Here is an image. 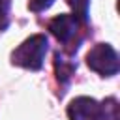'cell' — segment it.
<instances>
[{
	"label": "cell",
	"mask_w": 120,
	"mask_h": 120,
	"mask_svg": "<svg viewBox=\"0 0 120 120\" xmlns=\"http://www.w3.org/2000/svg\"><path fill=\"white\" fill-rule=\"evenodd\" d=\"M49 49V41L45 34H34L28 39H24L13 52H11V62L15 66L38 71L43 66L45 54Z\"/></svg>",
	"instance_id": "cell-1"
},
{
	"label": "cell",
	"mask_w": 120,
	"mask_h": 120,
	"mask_svg": "<svg viewBox=\"0 0 120 120\" xmlns=\"http://www.w3.org/2000/svg\"><path fill=\"white\" fill-rule=\"evenodd\" d=\"M86 64L92 71L99 73L101 77H112L120 69L118 54L109 43H98L94 45L86 54Z\"/></svg>",
	"instance_id": "cell-2"
},
{
	"label": "cell",
	"mask_w": 120,
	"mask_h": 120,
	"mask_svg": "<svg viewBox=\"0 0 120 120\" xmlns=\"http://www.w3.org/2000/svg\"><path fill=\"white\" fill-rule=\"evenodd\" d=\"M81 26H84V24L73 13H64V15H58V17H54V19L49 21L51 34L62 45H73L71 47L73 51H77V47L81 43V38H79Z\"/></svg>",
	"instance_id": "cell-3"
},
{
	"label": "cell",
	"mask_w": 120,
	"mask_h": 120,
	"mask_svg": "<svg viewBox=\"0 0 120 120\" xmlns=\"http://www.w3.org/2000/svg\"><path fill=\"white\" fill-rule=\"evenodd\" d=\"M98 111H99V103L94 98L81 96L69 103L68 116H69V120H96Z\"/></svg>",
	"instance_id": "cell-4"
},
{
	"label": "cell",
	"mask_w": 120,
	"mask_h": 120,
	"mask_svg": "<svg viewBox=\"0 0 120 120\" xmlns=\"http://www.w3.org/2000/svg\"><path fill=\"white\" fill-rule=\"evenodd\" d=\"M54 68H56V75H58V81L60 82H68L69 81V77L73 75V71H75V64L73 62H69V60H66L64 58V54H60V52H56L54 54Z\"/></svg>",
	"instance_id": "cell-5"
},
{
	"label": "cell",
	"mask_w": 120,
	"mask_h": 120,
	"mask_svg": "<svg viewBox=\"0 0 120 120\" xmlns=\"http://www.w3.org/2000/svg\"><path fill=\"white\" fill-rule=\"evenodd\" d=\"M96 120H118V103L114 98H107L99 103V111Z\"/></svg>",
	"instance_id": "cell-6"
},
{
	"label": "cell",
	"mask_w": 120,
	"mask_h": 120,
	"mask_svg": "<svg viewBox=\"0 0 120 120\" xmlns=\"http://www.w3.org/2000/svg\"><path fill=\"white\" fill-rule=\"evenodd\" d=\"M68 4L73 8V15L82 24H86L88 22V4H90V0H68Z\"/></svg>",
	"instance_id": "cell-7"
},
{
	"label": "cell",
	"mask_w": 120,
	"mask_h": 120,
	"mask_svg": "<svg viewBox=\"0 0 120 120\" xmlns=\"http://www.w3.org/2000/svg\"><path fill=\"white\" fill-rule=\"evenodd\" d=\"M9 24V0H0V30H6Z\"/></svg>",
	"instance_id": "cell-8"
},
{
	"label": "cell",
	"mask_w": 120,
	"mask_h": 120,
	"mask_svg": "<svg viewBox=\"0 0 120 120\" xmlns=\"http://www.w3.org/2000/svg\"><path fill=\"white\" fill-rule=\"evenodd\" d=\"M52 2H54V0H30V2H28V8H30V11L39 13V11L49 9V8L52 6Z\"/></svg>",
	"instance_id": "cell-9"
}]
</instances>
